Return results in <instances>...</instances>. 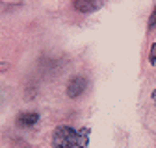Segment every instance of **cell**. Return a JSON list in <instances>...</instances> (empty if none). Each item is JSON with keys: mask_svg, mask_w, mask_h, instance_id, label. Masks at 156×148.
<instances>
[{"mask_svg": "<svg viewBox=\"0 0 156 148\" xmlns=\"http://www.w3.org/2000/svg\"><path fill=\"white\" fill-rule=\"evenodd\" d=\"M54 148H87L89 144V130H74L71 126H58L52 135Z\"/></svg>", "mask_w": 156, "mask_h": 148, "instance_id": "obj_1", "label": "cell"}, {"mask_svg": "<svg viewBox=\"0 0 156 148\" xmlns=\"http://www.w3.org/2000/svg\"><path fill=\"white\" fill-rule=\"evenodd\" d=\"M86 87H87V82H86L84 76H74L67 85V96L69 98H78L86 91Z\"/></svg>", "mask_w": 156, "mask_h": 148, "instance_id": "obj_2", "label": "cell"}, {"mask_svg": "<svg viewBox=\"0 0 156 148\" xmlns=\"http://www.w3.org/2000/svg\"><path fill=\"white\" fill-rule=\"evenodd\" d=\"M73 6H74V9L82 11V13H91V11H97L102 4L101 2H93V0H76Z\"/></svg>", "mask_w": 156, "mask_h": 148, "instance_id": "obj_3", "label": "cell"}, {"mask_svg": "<svg viewBox=\"0 0 156 148\" xmlns=\"http://www.w3.org/2000/svg\"><path fill=\"white\" fill-rule=\"evenodd\" d=\"M37 120H39V115L34 113V111H30V113H23V115H19V119H17V122L21 126H34Z\"/></svg>", "mask_w": 156, "mask_h": 148, "instance_id": "obj_4", "label": "cell"}, {"mask_svg": "<svg viewBox=\"0 0 156 148\" xmlns=\"http://www.w3.org/2000/svg\"><path fill=\"white\" fill-rule=\"evenodd\" d=\"M149 63H151V65L156 63V43L151 45V50H149Z\"/></svg>", "mask_w": 156, "mask_h": 148, "instance_id": "obj_5", "label": "cell"}, {"mask_svg": "<svg viewBox=\"0 0 156 148\" xmlns=\"http://www.w3.org/2000/svg\"><path fill=\"white\" fill-rule=\"evenodd\" d=\"M156 26V9L152 11V15H151V18H149V30H152Z\"/></svg>", "mask_w": 156, "mask_h": 148, "instance_id": "obj_6", "label": "cell"}, {"mask_svg": "<svg viewBox=\"0 0 156 148\" xmlns=\"http://www.w3.org/2000/svg\"><path fill=\"white\" fill-rule=\"evenodd\" d=\"M151 96H152V102H154V104H156V89H154V91H152V95H151Z\"/></svg>", "mask_w": 156, "mask_h": 148, "instance_id": "obj_7", "label": "cell"}]
</instances>
